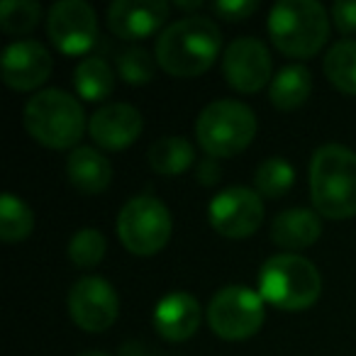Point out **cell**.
Instances as JSON below:
<instances>
[{"instance_id":"24","label":"cell","mask_w":356,"mask_h":356,"mask_svg":"<svg viewBox=\"0 0 356 356\" xmlns=\"http://www.w3.org/2000/svg\"><path fill=\"white\" fill-rule=\"evenodd\" d=\"M296 184V168L281 156H271L259 163L254 173V191L264 198H283Z\"/></svg>"},{"instance_id":"25","label":"cell","mask_w":356,"mask_h":356,"mask_svg":"<svg viewBox=\"0 0 356 356\" xmlns=\"http://www.w3.org/2000/svg\"><path fill=\"white\" fill-rule=\"evenodd\" d=\"M42 20V6L37 0H3L0 3V30L6 35H25Z\"/></svg>"},{"instance_id":"4","label":"cell","mask_w":356,"mask_h":356,"mask_svg":"<svg viewBox=\"0 0 356 356\" xmlns=\"http://www.w3.org/2000/svg\"><path fill=\"white\" fill-rule=\"evenodd\" d=\"M22 120L30 137L49 149H76L86 129L83 105L59 88H44L32 95Z\"/></svg>"},{"instance_id":"7","label":"cell","mask_w":356,"mask_h":356,"mask_svg":"<svg viewBox=\"0 0 356 356\" xmlns=\"http://www.w3.org/2000/svg\"><path fill=\"white\" fill-rule=\"evenodd\" d=\"M118 237L137 257H154L171 239L173 220L168 208L154 195H134L118 215Z\"/></svg>"},{"instance_id":"18","label":"cell","mask_w":356,"mask_h":356,"mask_svg":"<svg viewBox=\"0 0 356 356\" xmlns=\"http://www.w3.org/2000/svg\"><path fill=\"white\" fill-rule=\"evenodd\" d=\"M322 234V220L317 210L310 208H291L283 210L271 222V242L288 252L307 249L315 244Z\"/></svg>"},{"instance_id":"31","label":"cell","mask_w":356,"mask_h":356,"mask_svg":"<svg viewBox=\"0 0 356 356\" xmlns=\"http://www.w3.org/2000/svg\"><path fill=\"white\" fill-rule=\"evenodd\" d=\"M176 8H181V10H198V8H203V0H178Z\"/></svg>"},{"instance_id":"8","label":"cell","mask_w":356,"mask_h":356,"mask_svg":"<svg viewBox=\"0 0 356 356\" xmlns=\"http://www.w3.org/2000/svg\"><path fill=\"white\" fill-rule=\"evenodd\" d=\"M208 325L218 337L229 341L249 339L264 325V298L247 286H225L208 302Z\"/></svg>"},{"instance_id":"32","label":"cell","mask_w":356,"mask_h":356,"mask_svg":"<svg viewBox=\"0 0 356 356\" xmlns=\"http://www.w3.org/2000/svg\"><path fill=\"white\" fill-rule=\"evenodd\" d=\"M79 356H110V354H105V351H83Z\"/></svg>"},{"instance_id":"19","label":"cell","mask_w":356,"mask_h":356,"mask_svg":"<svg viewBox=\"0 0 356 356\" xmlns=\"http://www.w3.org/2000/svg\"><path fill=\"white\" fill-rule=\"evenodd\" d=\"M149 166L159 173V176H178L186 173L195 161V149L181 134H168L161 137L149 147Z\"/></svg>"},{"instance_id":"22","label":"cell","mask_w":356,"mask_h":356,"mask_svg":"<svg viewBox=\"0 0 356 356\" xmlns=\"http://www.w3.org/2000/svg\"><path fill=\"white\" fill-rule=\"evenodd\" d=\"M325 76L337 90L356 95V40H339L325 54Z\"/></svg>"},{"instance_id":"9","label":"cell","mask_w":356,"mask_h":356,"mask_svg":"<svg viewBox=\"0 0 356 356\" xmlns=\"http://www.w3.org/2000/svg\"><path fill=\"white\" fill-rule=\"evenodd\" d=\"M208 220L215 232L227 239L252 237L264 222V200L254 188L229 186L210 200Z\"/></svg>"},{"instance_id":"17","label":"cell","mask_w":356,"mask_h":356,"mask_svg":"<svg viewBox=\"0 0 356 356\" xmlns=\"http://www.w3.org/2000/svg\"><path fill=\"white\" fill-rule=\"evenodd\" d=\"M66 173L76 191L83 195H98L108 191L113 181V163L100 149L76 147L66 159Z\"/></svg>"},{"instance_id":"30","label":"cell","mask_w":356,"mask_h":356,"mask_svg":"<svg viewBox=\"0 0 356 356\" xmlns=\"http://www.w3.org/2000/svg\"><path fill=\"white\" fill-rule=\"evenodd\" d=\"M195 173H198V181L203 186H213V184H218V181H220V173H222V171H220L218 159L205 156V159H200V161H198Z\"/></svg>"},{"instance_id":"27","label":"cell","mask_w":356,"mask_h":356,"mask_svg":"<svg viewBox=\"0 0 356 356\" xmlns=\"http://www.w3.org/2000/svg\"><path fill=\"white\" fill-rule=\"evenodd\" d=\"M105 252H108V242H105L103 232L95 227L79 229L69 242V259L81 268L98 266L103 261Z\"/></svg>"},{"instance_id":"12","label":"cell","mask_w":356,"mask_h":356,"mask_svg":"<svg viewBox=\"0 0 356 356\" xmlns=\"http://www.w3.org/2000/svg\"><path fill=\"white\" fill-rule=\"evenodd\" d=\"M222 71L227 83L239 93H257L271 79V54L257 37H239L229 42L222 56Z\"/></svg>"},{"instance_id":"21","label":"cell","mask_w":356,"mask_h":356,"mask_svg":"<svg viewBox=\"0 0 356 356\" xmlns=\"http://www.w3.org/2000/svg\"><path fill=\"white\" fill-rule=\"evenodd\" d=\"M74 86L79 95L88 103H98L105 100L115 88V71L100 56H88V59L79 61L74 69Z\"/></svg>"},{"instance_id":"29","label":"cell","mask_w":356,"mask_h":356,"mask_svg":"<svg viewBox=\"0 0 356 356\" xmlns=\"http://www.w3.org/2000/svg\"><path fill=\"white\" fill-rule=\"evenodd\" d=\"M332 22L341 35H356V0H337L332 6Z\"/></svg>"},{"instance_id":"3","label":"cell","mask_w":356,"mask_h":356,"mask_svg":"<svg viewBox=\"0 0 356 356\" xmlns=\"http://www.w3.org/2000/svg\"><path fill=\"white\" fill-rule=\"evenodd\" d=\"M268 35L286 56L307 59L325 47L330 15L317 0H278L268 13Z\"/></svg>"},{"instance_id":"26","label":"cell","mask_w":356,"mask_h":356,"mask_svg":"<svg viewBox=\"0 0 356 356\" xmlns=\"http://www.w3.org/2000/svg\"><path fill=\"white\" fill-rule=\"evenodd\" d=\"M156 56L147 51L144 47H129L120 51L118 56V74L124 83L129 86H144L156 74Z\"/></svg>"},{"instance_id":"13","label":"cell","mask_w":356,"mask_h":356,"mask_svg":"<svg viewBox=\"0 0 356 356\" xmlns=\"http://www.w3.org/2000/svg\"><path fill=\"white\" fill-rule=\"evenodd\" d=\"M54 69L49 49L37 40H17L3 51V81L15 90H35Z\"/></svg>"},{"instance_id":"16","label":"cell","mask_w":356,"mask_h":356,"mask_svg":"<svg viewBox=\"0 0 356 356\" xmlns=\"http://www.w3.org/2000/svg\"><path fill=\"white\" fill-rule=\"evenodd\" d=\"M200 302L191 293L173 291L166 293L154 307V327L168 341H186L200 327Z\"/></svg>"},{"instance_id":"20","label":"cell","mask_w":356,"mask_h":356,"mask_svg":"<svg viewBox=\"0 0 356 356\" xmlns=\"http://www.w3.org/2000/svg\"><path fill=\"white\" fill-rule=\"evenodd\" d=\"M312 90V76L302 64H288L273 76L268 98L278 110L300 108Z\"/></svg>"},{"instance_id":"14","label":"cell","mask_w":356,"mask_h":356,"mask_svg":"<svg viewBox=\"0 0 356 356\" xmlns=\"http://www.w3.org/2000/svg\"><path fill=\"white\" fill-rule=\"evenodd\" d=\"M168 13L166 0H115L108 8V27L120 40H144L168 20Z\"/></svg>"},{"instance_id":"28","label":"cell","mask_w":356,"mask_h":356,"mask_svg":"<svg viewBox=\"0 0 356 356\" xmlns=\"http://www.w3.org/2000/svg\"><path fill=\"white\" fill-rule=\"evenodd\" d=\"M257 10H259L257 0H218V3H213V13L227 22L247 20Z\"/></svg>"},{"instance_id":"15","label":"cell","mask_w":356,"mask_h":356,"mask_svg":"<svg viewBox=\"0 0 356 356\" xmlns=\"http://www.w3.org/2000/svg\"><path fill=\"white\" fill-rule=\"evenodd\" d=\"M142 113L129 103H108L95 110L88 120V134L93 142L110 152L129 147L142 134Z\"/></svg>"},{"instance_id":"10","label":"cell","mask_w":356,"mask_h":356,"mask_svg":"<svg viewBox=\"0 0 356 356\" xmlns=\"http://www.w3.org/2000/svg\"><path fill=\"white\" fill-rule=\"evenodd\" d=\"M47 32L56 49L79 56L98 40V17L86 0H59L49 8Z\"/></svg>"},{"instance_id":"23","label":"cell","mask_w":356,"mask_h":356,"mask_svg":"<svg viewBox=\"0 0 356 356\" xmlns=\"http://www.w3.org/2000/svg\"><path fill=\"white\" fill-rule=\"evenodd\" d=\"M35 229V213L15 193H3L0 198V239L8 244L25 242Z\"/></svg>"},{"instance_id":"11","label":"cell","mask_w":356,"mask_h":356,"mask_svg":"<svg viewBox=\"0 0 356 356\" xmlns=\"http://www.w3.org/2000/svg\"><path fill=\"white\" fill-rule=\"evenodd\" d=\"M69 315L83 332H105L120 315L118 291L100 276H83L69 291Z\"/></svg>"},{"instance_id":"2","label":"cell","mask_w":356,"mask_h":356,"mask_svg":"<svg viewBox=\"0 0 356 356\" xmlns=\"http://www.w3.org/2000/svg\"><path fill=\"white\" fill-rule=\"evenodd\" d=\"M310 198L320 215L346 220L356 215V152L344 144H322L310 161Z\"/></svg>"},{"instance_id":"6","label":"cell","mask_w":356,"mask_h":356,"mask_svg":"<svg viewBox=\"0 0 356 356\" xmlns=\"http://www.w3.org/2000/svg\"><path fill=\"white\" fill-rule=\"evenodd\" d=\"M195 137L208 156H234L257 137V115L242 100H213L200 110L195 120Z\"/></svg>"},{"instance_id":"1","label":"cell","mask_w":356,"mask_h":356,"mask_svg":"<svg viewBox=\"0 0 356 356\" xmlns=\"http://www.w3.org/2000/svg\"><path fill=\"white\" fill-rule=\"evenodd\" d=\"M222 35L215 20L205 15H186L166 25L156 37L159 66L176 79H193L215 64Z\"/></svg>"},{"instance_id":"5","label":"cell","mask_w":356,"mask_h":356,"mask_svg":"<svg viewBox=\"0 0 356 356\" xmlns=\"http://www.w3.org/2000/svg\"><path fill=\"white\" fill-rule=\"evenodd\" d=\"M259 293L264 302L278 310H307L322 293L317 266L300 254H278L264 261L259 271Z\"/></svg>"}]
</instances>
